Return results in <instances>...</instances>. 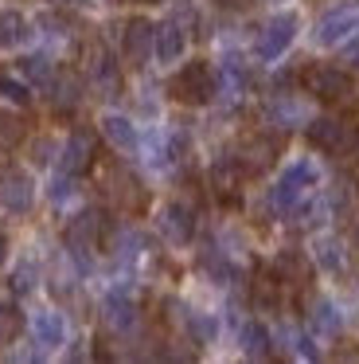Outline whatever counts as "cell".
Instances as JSON below:
<instances>
[{
	"label": "cell",
	"instance_id": "d590c367",
	"mask_svg": "<svg viewBox=\"0 0 359 364\" xmlns=\"http://www.w3.org/2000/svg\"><path fill=\"white\" fill-rule=\"evenodd\" d=\"M70 4H90V0H70Z\"/></svg>",
	"mask_w": 359,
	"mask_h": 364
},
{
	"label": "cell",
	"instance_id": "7c38bea8",
	"mask_svg": "<svg viewBox=\"0 0 359 364\" xmlns=\"http://www.w3.org/2000/svg\"><path fill=\"white\" fill-rule=\"evenodd\" d=\"M101 317H106L109 329L129 333V329H137V301H133L121 286H114V290L101 298Z\"/></svg>",
	"mask_w": 359,
	"mask_h": 364
},
{
	"label": "cell",
	"instance_id": "5bb4252c",
	"mask_svg": "<svg viewBox=\"0 0 359 364\" xmlns=\"http://www.w3.org/2000/svg\"><path fill=\"white\" fill-rule=\"evenodd\" d=\"M90 165H94V141L86 134H70L67 141L59 145V168L70 176H82Z\"/></svg>",
	"mask_w": 359,
	"mask_h": 364
},
{
	"label": "cell",
	"instance_id": "6da1fadb",
	"mask_svg": "<svg viewBox=\"0 0 359 364\" xmlns=\"http://www.w3.org/2000/svg\"><path fill=\"white\" fill-rule=\"evenodd\" d=\"M168 95L176 98V102H184V106H207L211 98L219 95V75H215V67L203 63V59L184 63L176 75H172Z\"/></svg>",
	"mask_w": 359,
	"mask_h": 364
},
{
	"label": "cell",
	"instance_id": "9c48e42d",
	"mask_svg": "<svg viewBox=\"0 0 359 364\" xmlns=\"http://www.w3.org/2000/svg\"><path fill=\"white\" fill-rule=\"evenodd\" d=\"M304 87H309V95L324 98V102H340V98L351 95V79L340 67H312L304 75Z\"/></svg>",
	"mask_w": 359,
	"mask_h": 364
},
{
	"label": "cell",
	"instance_id": "8fae6325",
	"mask_svg": "<svg viewBox=\"0 0 359 364\" xmlns=\"http://www.w3.org/2000/svg\"><path fill=\"white\" fill-rule=\"evenodd\" d=\"M98 129H101V137H106L117 153H137L140 149V129L133 126V118H125V114H117V110L101 114Z\"/></svg>",
	"mask_w": 359,
	"mask_h": 364
},
{
	"label": "cell",
	"instance_id": "8992f818",
	"mask_svg": "<svg viewBox=\"0 0 359 364\" xmlns=\"http://www.w3.org/2000/svg\"><path fill=\"white\" fill-rule=\"evenodd\" d=\"M309 141H312V149L340 157V153H348L351 145H355V137H351V126H343L340 118H312L309 122Z\"/></svg>",
	"mask_w": 359,
	"mask_h": 364
},
{
	"label": "cell",
	"instance_id": "e575fe53",
	"mask_svg": "<svg viewBox=\"0 0 359 364\" xmlns=\"http://www.w3.org/2000/svg\"><path fill=\"white\" fill-rule=\"evenodd\" d=\"M215 4H223V9H238L242 0H215Z\"/></svg>",
	"mask_w": 359,
	"mask_h": 364
},
{
	"label": "cell",
	"instance_id": "8d00e7d4",
	"mask_svg": "<svg viewBox=\"0 0 359 364\" xmlns=\"http://www.w3.org/2000/svg\"><path fill=\"white\" fill-rule=\"evenodd\" d=\"M265 4H285V0H265Z\"/></svg>",
	"mask_w": 359,
	"mask_h": 364
},
{
	"label": "cell",
	"instance_id": "ac0fdd59",
	"mask_svg": "<svg viewBox=\"0 0 359 364\" xmlns=\"http://www.w3.org/2000/svg\"><path fill=\"white\" fill-rule=\"evenodd\" d=\"M47 90H51V106H55L59 114H74L78 102H82V82H78L74 75H62V79L55 75Z\"/></svg>",
	"mask_w": 359,
	"mask_h": 364
},
{
	"label": "cell",
	"instance_id": "44dd1931",
	"mask_svg": "<svg viewBox=\"0 0 359 364\" xmlns=\"http://www.w3.org/2000/svg\"><path fill=\"white\" fill-rule=\"evenodd\" d=\"M242 353L254 356V360L270 356V329H265L262 321H246V325H242Z\"/></svg>",
	"mask_w": 359,
	"mask_h": 364
},
{
	"label": "cell",
	"instance_id": "2e32d148",
	"mask_svg": "<svg viewBox=\"0 0 359 364\" xmlns=\"http://www.w3.org/2000/svg\"><path fill=\"white\" fill-rule=\"evenodd\" d=\"M309 325H312L316 337L332 341V337H340V329H343V314L336 309V301L316 298V301H312V314H309Z\"/></svg>",
	"mask_w": 359,
	"mask_h": 364
},
{
	"label": "cell",
	"instance_id": "f1b7e54d",
	"mask_svg": "<svg viewBox=\"0 0 359 364\" xmlns=\"http://www.w3.org/2000/svg\"><path fill=\"white\" fill-rule=\"evenodd\" d=\"M35 282H39V270L31 267V262H20L16 274H12V294H31V290H35Z\"/></svg>",
	"mask_w": 359,
	"mask_h": 364
},
{
	"label": "cell",
	"instance_id": "7402d4cb",
	"mask_svg": "<svg viewBox=\"0 0 359 364\" xmlns=\"http://www.w3.org/2000/svg\"><path fill=\"white\" fill-rule=\"evenodd\" d=\"M281 176H285V181H293L297 188H304V192L320 184V168H316V161H312V157H297V161H289Z\"/></svg>",
	"mask_w": 359,
	"mask_h": 364
},
{
	"label": "cell",
	"instance_id": "d6986e66",
	"mask_svg": "<svg viewBox=\"0 0 359 364\" xmlns=\"http://www.w3.org/2000/svg\"><path fill=\"white\" fill-rule=\"evenodd\" d=\"M90 75H94V87L106 90L109 98H114L117 90H121V67H117V59H114V55H106V51H98V55H94Z\"/></svg>",
	"mask_w": 359,
	"mask_h": 364
},
{
	"label": "cell",
	"instance_id": "d4e9b609",
	"mask_svg": "<svg viewBox=\"0 0 359 364\" xmlns=\"http://www.w3.org/2000/svg\"><path fill=\"white\" fill-rule=\"evenodd\" d=\"M273 270H277V282H301L304 270H309V262H304V255H297V251H281L277 262H273Z\"/></svg>",
	"mask_w": 359,
	"mask_h": 364
},
{
	"label": "cell",
	"instance_id": "4fadbf2b",
	"mask_svg": "<svg viewBox=\"0 0 359 364\" xmlns=\"http://www.w3.org/2000/svg\"><path fill=\"white\" fill-rule=\"evenodd\" d=\"M28 325H31V341H35L39 348L67 345V321H62L59 309H35Z\"/></svg>",
	"mask_w": 359,
	"mask_h": 364
},
{
	"label": "cell",
	"instance_id": "4dcf8cb0",
	"mask_svg": "<svg viewBox=\"0 0 359 364\" xmlns=\"http://www.w3.org/2000/svg\"><path fill=\"white\" fill-rule=\"evenodd\" d=\"M20 314H16L12 306H0V345H8V341L16 337V333H20Z\"/></svg>",
	"mask_w": 359,
	"mask_h": 364
},
{
	"label": "cell",
	"instance_id": "ba28073f",
	"mask_svg": "<svg viewBox=\"0 0 359 364\" xmlns=\"http://www.w3.org/2000/svg\"><path fill=\"white\" fill-rule=\"evenodd\" d=\"M0 204L12 215H28L35 208V184H31V176L23 168H8L0 176Z\"/></svg>",
	"mask_w": 359,
	"mask_h": 364
},
{
	"label": "cell",
	"instance_id": "836d02e7",
	"mask_svg": "<svg viewBox=\"0 0 359 364\" xmlns=\"http://www.w3.org/2000/svg\"><path fill=\"white\" fill-rule=\"evenodd\" d=\"M4 262H8V235L0 231V267H4Z\"/></svg>",
	"mask_w": 359,
	"mask_h": 364
},
{
	"label": "cell",
	"instance_id": "83f0119b",
	"mask_svg": "<svg viewBox=\"0 0 359 364\" xmlns=\"http://www.w3.org/2000/svg\"><path fill=\"white\" fill-rule=\"evenodd\" d=\"M70 196H74V176L70 173L51 176V184H47V200H51V204H67Z\"/></svg>",
	"mask_w": 359,
	"mask_h": 364
},
{
	"label": "cell",
	"instance_id": "52a82bcc",
	"mask_svg": "<svg viewBox=\"0 0 359 364\" xmlns=\"http://www.w3.org/2000/svg\"><path fill=\"white\" fill-rule=\"evenodd\" d=\"M98 235H101V215L94 212V208H86V212H78L74 220L67 223V247H70V255H74L78 262H90L86 255L94 251V243H98Z\"/></svg>",
	"mask_w": 359,
	"mask_h": 364
},
{
	"label": "cell",
	"instance_id": "5b68a950",
	"mask_svg": "<svg viewBox=\"0 0 359 364\" xmlns=\"http://www.w3.org/2000/svg\"><path fill=\"white\" fill-rule=\"evenodd\" d=\"M153 36H156L153 20H145V16L125 20V28H121V55H125V63L145 67L148 55H153Z\"/></svg>",
	"mask_w": 359,
	"mask_h": 364
},
{
	"label": "cell",
	"instance_id": "d6a6232c",
	"mask_svg": "<svg viewBox=\"0 0 359 364\" xmlns=\"http://www.w3.org/2000/svg\"><path fill=\"white\" fill-rule=\"evenodd\" d=\"M293 353L301 356V360H316V356H320V348L312 345V337H293Z\"/></svg>",
	"mask_w": 359,
	"mask_h": 364
},
{
	"label": "cell",
	"instance_id": "277c9868",
	"mask_svg": "<svg viewBox=\"0 0 359 364\" xmlns=\"http://www.w3.org/2000/svg\"><path fill=\"white\" fill-rule=\"evenodd\" d=\"M156 228L168 239L172 247H187L195 239V212L184 204V200H168V204L156 212Z\"/></svg>",
	"mask_w": 359,
	"mask_h": 364
},
{
	"label": "cell",
	"instance_id": "30bf717a",
	"mask_svg": "<svg viewBox=\"0 0 359 364\" xmlns=\"http://www.w3.org/2000/svg\"><path fill=\"white\" fill-rule=\"evenodd\" d=\"M153 55L160 67H176L180 59L187 55V32L176 24V20H164L153 36Z\"/></svg>",
	"mask_w": 359,
	"mask_h": 364
},
{
	"label": "cell",
	"instance_id": "9a60e30c",
	"mask_svg": "<svg viewBox=\"0 0 359 364\" xmlns=\"http://www.w3.org/2000/svg\"><path fill=\"white\" fill-rule=\"evenodd\" d=\"M309 255H312V262H316L324 274H332V278L348 270V251H343V243L336 235H316L312 247H309Z\"/></svg>",
	"mask_w": 359,
	"mask_h": 364
},
{
	"label": "cell",
	"instance_id": "3957f363",
	"mask_svg": "<svg viewBox=\"0 0 359 364\" xmlns=\"http://www.w3.org/2000/svg\"><path fill=\"white\" fill-rule=\"evenodd\" d=\"M351 36H359V12L355 9H328L312 24V43L316 48H340Z\"/></svg>",
	"mask_w": 359,
	"mask_h": 364
},
{
	"label": "cell",
	"instance_id": "7a4b0ae2",
	"mask_svg": "<svg viewBox=\"0 0 359 364\" xmlns=\"http://www.w3.org/2000/svg\"><path fill=\"white\" fill-rule=\"evenodd\" d=\"M297 32H301V16L297 12H277L265 20V28L258 32V59L262 63H277L289 48H293Z\"/></svg>",
	"mask_w": 359,
	"mask_h": 364
},
{
	"label": "cell",
	"instance_id": "e0dca14e",
	"mask_svg": "<svg viewBox=\"0 0 359 364\" xmlns=\"http://www.w3.org/2000/svg\"><path fill=\"white\" fill-rule=\"evenodd\" d=\"M28 40H31L28 16H23V12H12V9L0 12V51H16V48H23Z\"/></svg>",
	"mask_w": 359,
	"mask_h": 364
},
{
	"label": "cell",
	"instance_id": "ffe728a7",
	"mask_svg": "<svg viewBox=\"0 0 359 364\" xmlns=\"http://www.w3.org/2000/svg\"><path fill=\"white\" fill-rule=\"evenodd\" d=\"M203 270H207V274L215 278L219 286H238V282H242V270L234 267L226 255H215V251L203 255Z\"/></svg>",
	"mask_w": 359,
	"mask_h": 364
},
{
	"label": "cell",
	"instance_id": "f546056e",
	"mask_svg": "<svg viewBox=\"0 0 359 364\" xmlns=\"http://www.w3.org/2000/svg\"><path fill=\"white\" fill-rule=\"evenodd\" d=\"M20 137H23L20 118H16V114H0V149H12Z\"/></svg>",
	"mask_w": 359,
	"mask_h": 364
},
{
	"label": "cell",
	"instance_id": "603a6c76",
	"mask_svg": "<svg viewBox=\"0 0 359 364\" xmlns=\"http://www.w3.org/2000/svg\"><path fill=\"white\" fill-rule=\"evenodd\" d=\"M187 329H192V337L199 341V345H215L219 341V317L207 314V309H195V314H187Z\"/></svg>",
	"mask_w": 359,
	"mask_h": 364
},
{
	"label": "cell",
	"instance_id": "1f68e13d",
	"mask_svg": "<svg viewBox=\"0 0 359 364\" xmlns=\"http://www.w3.org/2000/svg\"><path fill=\"white\" fill-rule=\"evenodd\" d=\"M51 153H59V145H55L51 137H39V141L31 145V165H47V161H51Z\"/></svg>",
	"mask_w": 359,
	"mask_h": 364
},
{
	"label": "cell",
	"instance_id": "cb8c5ba5",
	"mask_svg": "<svg viewBox=\"0 0 359 364\" xmlns=\"http://www.w3.org/2000/svg\"><path fill=\"white\" fill-rule=\"evenodd\" d=\"M20 75L28 82H35V87H51L55 67H51V59H43V55H28V59H20Z\"/></svg>",
	"mask_w": 359,
	"mask_h": 364
},
{
	"label": "cell",
	"instance_id": "4316f807",
	"mask_svg": "<svg viewBox=\"0 0 359 364\" xmlns=\"http://www.w3.org/2000/svg\"><path fill=\"white\" fill-rule=\"evenodd\" d=\"M0 98L12 106H28L31 102V90L23 87L20 79H12V75H0Z\"/></svg>",
	"mask_w": 359,
	"mask_h": 364
},
{
	"label": "cell",
	"instance_id": "484cf974",
	"mask_svg": "<svg viewBox=\"0 0 359 364\" xmlns=\"http://www.w3.org/2000/svg\"><path fill=\"white\" fill-rule=\"evenodd\" d=\"M270 122H273V126H281V129H289V122H304V106H301V102H289V98H281V102H273Z\"/></svg>",
	"mask_w": 359,
	"mask_h": 364
}]
</instances>
